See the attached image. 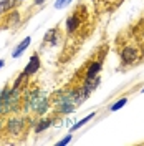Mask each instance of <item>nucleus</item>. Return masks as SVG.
Here are the masks:
<instances>
[{
	"instance_id": "4",
	"label": "nucleus",
	"mask_w": 144,
	"mask_h": 146,
	"mask_svg": "<svg viewBox=\"0 0 144 146\" xmlns=\"http://www.w3.org/2000/svg\"><path fill=\"white\" fill-rule=\"evenodd\" d=\"M40 68V60H38V55H33L32 58H30V63L27 65V68H25V73L27 75H33V73L36 72Z\"/></svg>"
},
{
	"instance_id": "9",
	"label": "nucleus",
	"mask_w": 144,
	"mask_h": 146,
	"mask_svg": "<svg viewBox=\"0 0 144 146\" xmlns=\"http://www.w3.org/2000/svg\"><path fill=\"white\" fill-rule=\"evenodd\" d=\"M48 126H50V119H43V123L36 126V131H43V129H45V128H48Z\"/></svg>"
},
{
	"instance_id": "11",
	"label": "nucleus",
	"mask_w": 144,
	"mask_h": 146,
	"mask_svg": "<svg viewBox=\"0 0 144 146\" xmlns=\"http://www.w3.org/2000/svg\"><path fill=\"white\" fill-rule=\"evenodd\" d=\"M43 2H45V0H35V5H42Z\"/></svg>"
},
{
	"instance_id": "12",
	"label": "nucleus",
	"mask_w": 144,
	"mask_h": 146,
	"mask_svg": "<svg viewBox=\"0 0 144 146\" xmlns=\"http://www.w3.org/2000/svg\"><path fill=\"white\" fill-rule=\"evenodd\" d=\"M0 66H3V60H0Z\"/></svg>"
},
{
	"instance_id": "10",
	"label": "nucleus",
	"mask_w": 144,
	"mask_h": 146,
	"mask_svg": "<svg viewBox=\"0 0 144 146\" xmlns=\"http://www.w3.org/2000/svg\"><path fill=\"white\" fill-rule=\"evenodd\" d=\"M68 141H70V136L66 138V139H61V141H60V143H58V145H66V143H68Z\"/></svg>"
},
{
	"instance_id": "5",
	"label": "nucleus",
	"mask_w": 144,
	"mask_h": 146,
	"mask_svg": "<svg viewBox=\"0 0 144 146\" xmlns=\"http://www.w3.org/2000/svg\"><path fill=\"white\" fill-rule=\"evenodd\" d=\"M17 3H18V0H2L0 2V15L5 13L7 10H10L12 7H15Z\"/></svg>"
},
{
	"instance_id": "7",
	"label": "nucleus",
	"mask_w": 144,
	"mask_h": 146,
	"mask_svg": "<svg viewBox=\"0 0 144 146\" xmlns=\"http://www.w3.org/2000/svg\"><path fill=\"white\" fill-rule=\"evenodd\" d=\"M124 105H126V98H123V100H119L118 103H114V105L111 106V110H113V111H116V110H119L121 106H124Z\"/></svg>"
},
{
	"instance_id": "13",
	"label": "nucleus",
	"mask_w": 144,
	"mask_h": 146,
	"mask_svg": "<svg viewBox=\"0 0 144 146\" xmlns=\"http://www.w3.org/2000/svg\"><path fill=\"white\" fill-rule=\"evenodd\" d=\"M143 58H144V50H143Z\"/></svg>"
},
{
	"instance_id": "8",
	"label": "nucleus",
	"mask_w": 144,
	"mask_h": 146,
	"mask_svg": "<svg viewBox=\"0 0 144 146\" xmlns=\"http://www.w3.org/2000/svg\"><path fill=\"white\" fill-rule=\"evenodd\" d=\"M93 116H94V113H91V115H88V116H86V118H85V119H81V121H80V123H78V125H75V128H73V129H78V128H80V126H83V125H85L86 121H90V119L93 118Z\"/></svg>"
},
{
	"instance_id": "14",
	"label": "nucleus",
	"mask_w": 144,
	"mask_h": 146,
	"mask_svg": "<svg viewBox=\"0 0 144 146\" xmlns=\"http://www.w3.org/2000/svg\"><path fill=\"white\" fill-rule=\"evenodd\" d=\"M143 91H144V90H143Z\"/></svg>"
},
{
	"instance_id": "6",
	"label": "nucleus",
	"mask_w": 144,
	"mask_h": 146,
	"mask_svg": "<svg viewBox=\"0 0 144 146\" xmlns=\"http://www.w3.org/2000/svg\"><path fill=\"white\" fill-rule=\"evenodd\" d=\"M28 45H30V38L27 36V38H25V40H23V42H22V43L17 46V50L13 52V56H20V53H22V52H23V50H25Z\"/></svg>"
},
{
	"instance_id": "2",
	"label": "nucleus",
	"mask_w": 144,
	"mask_h": 146,
	"mask_svg": "<svg viewBox=\"0 0 144 146\" xmlns=\"http://www.w3.org/2000/svg\"><path fill=\"white\" fill-rule=\"evenodd\" d=\"M23 128H25V121L22 118H10L7 121V133L9 135L17 136V135H20L23 131Z\"/></svg>"
},
{
	"instance_id": "1",
	"label": "nucleus",
	"mask_w": 144,
	"mask_h": 146,
	"mask_svg": "<svg viewBox=\"0 0 144 146\" xmlns=\"http://www.w3.org/2000/svg\"><path fill=\"white\" fill-rule=\"evenodd\" d=\"M137 58H139V50L136 46L127 45L121 50V62H123V65L134 63V62H137Z\"/></svg>"
},
{
	"instance_id": "3",
	"label": "nucleus",
	"mask_w": 144,
	"mask_h": 146,
	"mask_svg": "<svg viewBox=\"0 0 144 146\" xmlns=\"http://www.w3.org/2000/svg\"><path fill=\"white\" fill-rule=\"evenodd\" d=\"M101 65H103V60H98V62H93V63H90L88 70H86V75H85V80H86V82L93 80V78L98 75V72L101 70ZM86 82H85V83H86Z\"/></svg>"
}]
</instances>
